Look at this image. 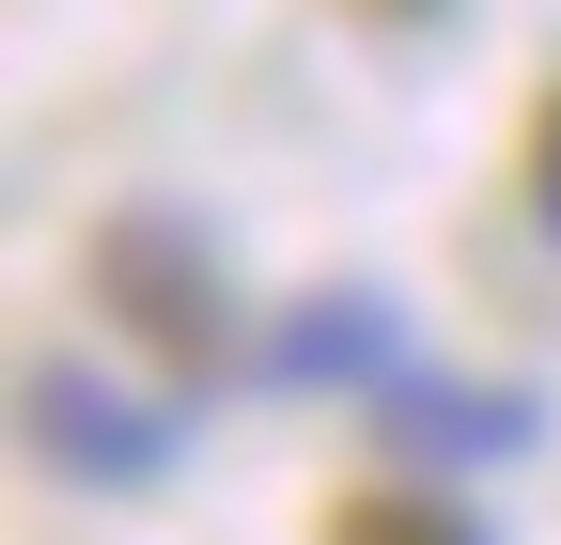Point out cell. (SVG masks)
Segmentation results:
<instances>
[{
  "label": "cell",
  "mask_w": 561,
  "mask_h": 545,
  "mask_svg": "<svg viewBox=\"0 0 561 545\" xmlns=\"http://www.w3.org/2000/svg\"><path fill=\"white\" fill-rule=\"evenodd\" d=\"M328 545H468V514H437V499H359Z\"/></svg>",
  "instance_id": "obj_5"
},
{
  "label": "cell",
  "mask_w": 561,
  "mask_h": 545,
  "mask_svg": "<svg viewBox=\"0 0 561 545\" xmlns=\"http://www.w3.org/2000/svg\"><path fill=\"white\" fill-rule=\"evenodd\" d=\"M390 437H405V452H515V437H530V405H515V390H405V405H390Z\"/></svg>",
  "instance_id": "obj_3"
},
{
  "label": "cell",
  "mask_w": 561,
  "mask_h": 545,
  "mask_svg": "<svg viewBox=\"0 0 561 545\" xmlns=\"http://www.w3.org/2000/svg\"><path fill=\"white\" fill-rule=\"evenodd\" d=\"M32 437H47V467H110V484H140V467L172 452L140 405H110V390H79V374H32Z\"/></svg>",
  "instance_id": "obj_2"
},
{
  "label": "cell",
  "mask_w": 561,
  "mask_h": 545,
  "mask_svg": "<svg viewBox=\"0 0 561 545\" xmlns=\"http://www.w3.org/2000/svg\"><path fill=\"white\" fill-rule=\"evenodd\" d=\"M94 297H110L172 374H203V359H219V327H234V312H219V265H203L172 219H110V234H94Z\"/></svg>",
  "instance_id": "obj_1"
},
{
  "label": "cell",
  "mask_w": 561,
  "mask_h": 545,
  "mask_svg": "<svg viewBox=\"0 0 561 545\" xmlns=\"http://www.w3.org/2000/svg\"><path fill=\"white\" fill-rule=\"evenodd\" d=\"M530 202H546V234H561V109H546V141H530Z\"/></svg>",
  "instance_id": "obj_6"
},
{
  "label": "cell",
  "mask_w": 561,
  "mask_h": 545,
  "mask_svg": "<svg viewBox=\"0 0 561 545\" xmlns=\"http://www.w3.org/2000/svg\"><path fill=\"white\" fill-rule=\"evenodd\" d=\"M390 359V312L375 297H343V312H297L280 327V374H375Z\"/></svg>",
  "instance_id": "obj_4"
}]
</instances>
